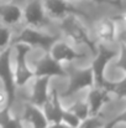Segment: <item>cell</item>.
Listing matches in <instances>:
<instances>
[{
	"mask_svg": "<svg viewBox=\"0 0 126 128\" xmlns=\"http://www.w3.org/2000/svg\"><path fill=\"white\" fill-rule=\"evenodd\" d=\"M54 25L56 29H58V35L74 45L77 48L88 52L90 56L95 54L96 42L91 35L90 28L86 26L82 16L71 14L57 21Z\"/></svg>",
	"mask_w": 126,
	"mask_h": 128,
	"instance_id": "1",
	"label": "cell"
},
{
	"mask_svg": "<svg viewBox=\"0 0 126 128\" xmlns=\"http://www.w3.org/2000/svg\"><path fill=\"white\" fill-rule=\"evenodd\" d=\"M124 16L120 18H110L103 16L98 19L93 26L90 28L91 35L96 44L104 45H123L125 28H124Z\"/></svg>",
	"mask_w": 126,
	"mask_h": 128,
	"instance_id": "2",
	"label": "cell"
},
{
	"mask_svg": "<svg viewBox=\"0 0 126 128\" xmlns=\"http://www.w3.org/2000/svg\"><path fill=\"white\" fill-rule=\"evenodd\" d=\"M66 67V88L61 92V98H72L78 93L86 92L91 86H94V76L90 65H72Z\"/></svg>",
	"mask_w": 126,
	"mask_h": 128,
	"instance_id": "3",
	"label": "cell"
},
{
	"mask_svg": "<svg viewBox=\"0 0 126 128\" xmlns=\"http://www.w3.org/2000/svg\"><path fill=\"white\" fill-rule=\"evenodd\" d=\"M58 38H59V35L57 32H52V31H47V30H39V29L21 25L17 34L12 35L11 45L24 44V45H27L31 50L48 52L52 44Z\"/></svg>",
	"mask_w": 126,
	"mask_h": 128,
	"instance_id": "4",
	"label": "cell"
},
{
	"mask_svg": "<svg viewBox=\"0 0 126 128\" xmlns=\"http://www.w3.org/2000/svg\"><path fill=\"white\" fill-rule=\"evenodd\" d=\"M48 54L54 58L57 62H59L63 66H72V65H81V62L86 61L88 57L91 58V56L83 50L77 48L74 45L59 36L54 42L52 44L51 48L48 50Z\"/></svg>",
	"mask_w": 126,
	"mask_h": 128,
	"instance_id": "5",
	"label": "cell"
},
{
	"mask_svg": "<svg viewBox=\"0 0 126 128\" xmlns=\"http://www.w3.org/2000/svg\"><path fill=\"white\" fill-rule=\"evenodd\" d=\"M11 47H12V67H14L15 84L19 90L26 86L34 78V72L29 61V54L31 48L24 44H14L11 45Z\"/></svg>",
	"mask_w": 126,
	"mask_h": 128,
	"instance_id": "6",
	"label": "cell"
},
{
	"mask_svg": "<svg viewBox=\"0 0 126 128\" xmlns=\"http://www.w3.org/2000/svg\"><path fill=\"white\" fill-rule=\"evenodd\" d=\"M54 22L47 16L42 0H27L22 6V26L51 31Z\"/></svg>",
	"mask_w": 126,
	"mask_h": 128,
	"instance_id": "7",
	"label": "cell"
},
{
	"mask_svg": "<svg viewBox=\"0 0 126 128\" xmlns=\"http://www.w3.org/2000/svg\"><path fill=\"white\" fill-rule=\"evenodd\" d=\"M0 84L9 94L10 107L16 100L17 87L15 84L14 67H12V47L9 46L0 51Z\"/></svg>",
	"mask_w": 126,
	"mask_h": 128,
	"instance_id": "8",
	"label": "cell"
},
{
	"mask_svg": "<svg viewBox=\"0 0 126 128\" xmlns=\"http://www.w3.org/2000/svg\"><path fill=\"white\" fill-rule=\"evenodd\" d=\"M36 77H49V78H66V67L57 62L48 52H42L32 65H30Z\"/></svg>",
	"mask_w": 126,
	"mask_h": 128,
	"instance_id": "9",
	"label": "cell"
},
{
	"mask_svg": "<svg viewBox=\"0 0 126 128\" xmlns=\"http://www.w3.org/2000/svg\"><path fill=\"white\" fill-rule=\"evenodd\" d=\"M51 81H52V78H49V77L34 76V78L27 85L21 87L22 90H26L25 91V96H26L25 101L41 107L44 103V101L47 100L49 87H51Z\"/></svg>",
	"mask_w": 126,
	"mask_h": 128,
	"instance_id": "10",
	"label": "cell"
},
{
	"mask_svg": "<svg viewBox=\"0 0 126 128\" xmlns=\"http://www.w3.org/2000/svg\"><path fill=\"white\" fill-rule=\"evenodd\" d=\"M42 4L47 16L54 24L71 14H76L82 18L84 15L83 11L69 0H42Z\"/></svg>",
	"mask_w": 126,
	"mask_h": 128,
	"instance_id": "11",
	"label": "cell"
},
{
	"mask_svg": "<svg viewBox=\"0 0 126 128\" xmlns=\"http://www.w3.org/2000/svg\"><path fill=\"white\" fill-rule=\"evenodd\" d=\"M21 128H47L48 122L41 107L25 101L20 114L17 116Z\"/></svg>",
	"mask_w": 126,
	"mask_h": 128,
	"instance_id": "12",
	"label": "cell"
},
{
	"mask_svg": "<svg viewBox=\"0 0 126 128\" xmlns=\"http://www.w3.org/2000/svg\"><path fill=\"white\" fill-rule=\"evenodd\" d=\"M41 110L46 117V120H47V122H48V124L54 123V122H59L62 113L64 111L63 101L61 100V91H58L54 87H49L47 100L41 106Z\"/></svg>",
	"mask_w": 126,
	"mask_h": 128,
	"instance_id": "13",
	"label": "cell"
},
{
	"mask_svg": "<svg viewBox=\"0 0 126 128\" xmlns=\"http://www.w3.org/2000/svg\"><path fill=\"white\" fill-rule=\"evenodd\" d=\"M85 100L89 106L90 116H98L105 108V106L111 100H115V98L111 97V94L109 93L106 87L91 86L85 93Z\"/></svg>",
	"mask_w": 126,
	"mask_h": 128,
	"instance_id": "14",
	"label": "cell"
},
{
	"mask_svg": "<svg viewBox=\"0 0 126 128\" xmlns=\"http://www.w3.org/2000/svg\"><path fill=\"white\" fill-rule=\"evenodd\" d=\"M0 24L15 29L22 25V6L15 0L0 4Z\"/></svg>",
	"mask_w": 126,
	"mask_h": 128,
	"instance_id": "15",
	"label": "cell"
},
{
	"mask_svg": "<svg viewBox=\"0 0 126 128\" xmlns=\"http://www.w3.org/2000/svg\"><path fill=\"white\" fill-rule=\"evenodd\" d=\"M64 108H67L71 112H73L74 114H77L81 118V121H84L85 118H88L90 116L89 106H88L86 100H85V94L82 96V97H79V98H77V100H73V102L69 103L68 106H64Z\"/></svg>",
	"mask_w": 126,
	"mask_h": 128,
	"instance_id": "16",
	"label": "cell"
},
{
	"mask_svg": "<svg viewBox=\"0 0 126 128\" xmlns=\"http://www.w3.org/2000/svg\"><path fill=\"white\" fill-rule=\"evenodd\" d=\"M19 118L12 113L11 108L0 111V128H19Z\"/></svg>",
	"mask_w": 126,
	"mask_h": 128,
	"instance_id": "17",
	"label": "cell"
},
{
	"mask_svg": "<svg viewBox=\"0 0 126 128\" xmlns=\"http://www.w3.org/2000/svg\"><path fill=\"white\" fill-rule=\"evenodd\" d=\"M12 35H14V29H10V28L0 24V51L11 46Z\"/></svg>",
	"mask_w": 126,
	"mask_h": 128,
	"instance_id": "18",
	"label": "cell"
},
{
	"mask_svg": "<svg viewBox=\"0 0 126 128\" xmlns=\"http://www.w3.org/2000/svg\"><path fill=\"white\" fill-rule=\"evenodd\" d=\"M61 121L64 122L66 124H68L69 127H72V128H77L81 124V122H82L81 118L77 114H74L73 112H71L67 108H64V111L62 113V117H61Z\"/></svg>",
	"mask_w": 126,
	"mask_h": 128,
	"instance_id": "19",
	"label": "cell"
},
{
	"mask_svg": "<svg viewBox=\"0 0 126 128\" xmlns=\"http://www.w3.org/2000/svg\"><path fill=\"white\" fill-rule=\"evenodd\" d=\"M105 120L101 116H89L84 121L81 122V124L77 128H100Z\"/></svg>",
	"mask_w": 126,
	"mask_h": 128,
	"instance_id": "20",
	"label": "cell"
},
{
	"mask_svg": "<svg viewBox=\"0 0 126 128\" xmlns=\"http://www.w3.org/2000/svg\"><path fill=\"white\" fill-rule=\"evenodd\" d=\"M10 108V102H9V94L6 90L0 84V111Z\"/></svg>",
	"mask_w": 126,
	"mask_h": 128,
	"instance_id": "21",
	"label": "cell"
},
{
	"mask_svg": "<svg viewBox=\"0 0 126 128\" xmlns=\"http://www.w3.org/2000/svg\"><path fill=\"white\" fill-rule=\"evenodd\" d=\"M47 128H72L69 127L68 124H66L64 122H62V121H59V122H54V123H49Z\"/></svg>",
	"mask_w": 126,
	"mask_h": 128,
	"instance_id": "22",
	"label": "cell"
},
{
	"mask_svg": "<svg viewBox=\"0 0 126 128\" xmlns=\"http://www.w3.org/2000/svg\"><path fill=\"white\" fill-rule=\"evenodd\" d=\"M93 1H95V2H106L105 0H93Z\"/></svg>",
	"mask_w": 126,
	"mask_h": 128,
	"instance_id": "23",
	"label": "cell"
},
{
	"mask_svg": "<svg viewBox=\"0 0 126 128\" xmlns=\"http://www.w3.org/2000/svg\"><path fill=\"white\" fill-rule=\"evenodd\" d=\"M105 1H106V2H108V1H110V0H105Z\"/></svg>",
	"mask_w": 126,
	"mask_h": 128,
	"instance_id": "24",
	"label": "cell"
},
{
	"mask_svg": "<svg viewBox=\"0 0 126 128\" xmlns=\"http://www.w3.org/2000/svg\"><path fill=\"white\" fill-rule=\"evenodd\" d=\"M19 128H21V127H19Z\"/></svg>",
	"mask_w": 126,
	"mask_h": 128,
	"instance_id": "25",
	"label": "cell"
}]
</instances>
